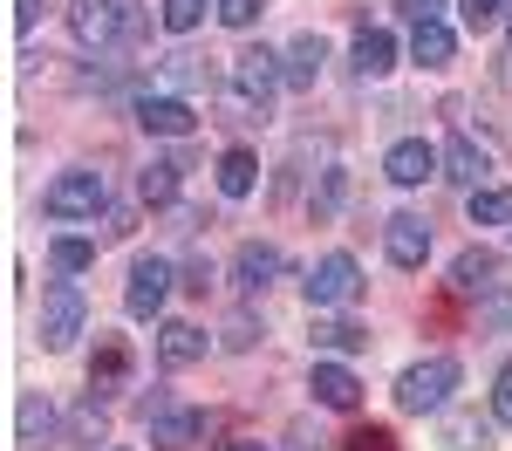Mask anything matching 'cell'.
<instances>
[{"mask_svg": "<svg viewBox=\"0 0 512 451\" xmlns=\"http://www.w3.org/2000/svg\"><path fill=\"white\" fill-rule=\"evenodd\" d=\"M458 356H424V363H410L396 376V410H410V417H431V410L451 404V390H458Z\"/></svg>", "mask_w": 512, "mask_h": 451, "instance_id": "6da1fadb", "label": "cell"}, {"mask_svg": "<svg viewBox=\"0 0 512 451\" xmlns=\"http://www.w3.org/2000/svg\"><path fill=\"white\" fill-rule=\"evenodd\" d=\"M103 205H110L103 171H62V178L41 185V212H48V219H96Z\"/></svg>", "mask_w": 512, "mask_h": 451, "instance_id": "7a4b0ae2", "label": "cell"}, {"mask_svg": "<svg viewBox=\"0 0 512 451\" xmlns=\"http://www.w3.org/2000/svg\"><path fill=\"white\" fill-rule=\"evenodd\" d=\"M82 322H89V301H82V287L76 281H55L48 294H41V322H35V335H41V349L48 356H62L69 342L82 335Z\"/></svg>", "mask_w": 512, "mask_h": 451, "instance_id": "3957f363", "label": "cell"}, {"mask_svg": "<svg viewBox=\"0 0 512 451\" xmlns=\"http://www.w3.org/2000/svg\"><path fill=\"white\" fill-rule=\"evenodd\" d=\"M171 260L164 253H137L130 260V281H123V308L137 315V322H151V315H164V301H171Z\"/></svg>", "mask_w": 512, "mask_h": 451, "instance_id": "277c9868", "label": "cell"}, {"mask_svg": "<svg viewBox=\"0 0 512 451\" xmlns=\"http://www.w3.org/2000/svg\"><path fill=\"white\" fill-rule=\"evenodd\" d=\"M355 294H362V267L349 253H321L308 274V308H349Z\"/></svg>", "mask_w": 512, "mask_h": 451, "instance_id": "5b68a950", "label": "cell"}, {"mask_svg": "<svg viewBox=\"0 0 512 451\" xmlns=\"http://www.w3.org/2000/svg\"><path fill=\"white\" fill-rule=\"evenodd\" d=\"M130 376H137L130 342H123V335H96V356H89V397H96V404H103V397H123Z\"/></svg>", "mask_w": 512, "mask_h": 451, "instance_id": "8992f818", "label": "cell"}, {"mask_svg": "<svg viewBox=\"0 0 512 451\" xmlns=\"http://www.w3.org/2000/svg\"><path fill=\"white\" fill-rule=\"evenodd\" d=\"M280 82H287V62H280L274 48H239V55H233V89L246 96V103L267 110V96H274Z\"/></svg>", "mask_w": 512, "mask_h": 451, "instance_id": "52a82bcc", "label": "cell"}, {"mask_svg": "<svg viewBox=\"0 0 512 451\" xmlns=\"http://www.w3.org/2000/svg\"><path fill=\"white\" fill-rule=\"evenodd\" d=\"M280 274H287V253H280L274 240H246V246L233 253V281L246 287V294H267Z\"/></svg>", "mask_w": 512, "mask_h": 451, "instance_id": "ba28073f", "label": "cell"}, {"mask_svg": "<svg viewBox=\"0 0 512 451\" xmlns=\"http://www.w3.org/2000/svg\"><path fill=\"white\" fill-rule=\"evenodd\" d=\"M383 253H390L396 267H424L431 260V226L417 212H390L383 219Z\"/></svg>", "mask_w": 512, "mask_h": 451, "instance_id": "9c48e42d", "label": "cell"}, {"mask_svg": "<svg viewBox=\"0 0 512 451\" xmlns=\"http://www.w3.org/2000/svg\"><path fill=\"white\" fill-rule=\"evenodd\" d=\"M69 28L82 48H110L123 35V7L117 0H69Z\"/></svg>", "mask_w": 512, "mask_h": 451, "instance_id": "30bf717a", "label": "cell"}, {"mask_svg": "<svg viewBox=\"0 0 512 451\" xmlns=\"http://www.w3.org/2000/svg\"><path fill=\"white\" fill-rule=\"evenodd\" d=\"M137 123L151 130V137H192L198 117L185 96H171V89H158V96H137Z\"/></svg>", "mask_w": 512, "mask_h": 451, "instance_id": "8fae6325", "label": "cell"}, {"mask_svg": "<svg viewBox=\"0 0 512 451\" xmlns=\"http://www.w3.org/2000/svg\"><path fill=\"white\" fill-rule=\"evenodd\" d=\"M437 171H444V158H437L424 137H403V144H390V158H383V178L403 185V192H410V185H424V178H437Z\"/></svg>", "mask_w": 512, "mask_h": 451, "instance_id": "7c38bea8", "label": "cell"}, {"mask_svg": "<svg viewBox=\"0 0 512 451\" xmlns=\"http://www.w3.org/2000/svg\"><path fill=\"white\" fill-rule=\"evenodd\" d=\"M205 431H212L205 410H171V404L151 410V445H158V451H192Z\"/></svg>", "mask_w": 512, "mask_h": 451, "instance_id": "4fadbf2b", "label": "cell"}, {"mask_svg": "<svg viewBox=\"0 0 512 451\" xmlns=\"http://www.w3.org/2000/svg\"><path fill=\"white\" fill-rule=\"evenodd\" d=\"M48 445H55V404L41 390H28L14 410V451H48Z\"/></svg>", "mask_w": 512, "mask_h": 451, "instance_id": "5bb4252c", "label": "cell"}, {"mask_svg": "<svg viewBox=\"0 0 512 451\" xmlns=\"http://www.w3.org/2000/svg\"><path fill=\"white\" fill-rule=\"evenodd\" d=\"M485 287H499V253H492V246H465V253L451 260V294L472 301Z\"/></svg>", "mask_w": 512, "mask_h": 451, "instance_id": "9a60e30c", "label": "cell"}, {"mask_svg": "<svg viewBox=\"0 0 512 451\" xmlns=\"http://www.w3.org/2000/svg\"><path fill=\"white\" fill-rule=\"evenodd\" d=\"M158 363H164V369L205 363V328H198V322H164V328H158Z\"/></svg>", "mask_w": 512, "mask_h": 451, "instance_id": "2e32d148", "label": "cell"}, {"mask_svg": "<svg viewBox=\"0 0 512 451\" xmlns=\"http://www.w3.org/2000/svg\"><path fill=\"white\" fill-rule=\"evenodd\" d=\"M437 158H444V178H451V185H465V192H478V185H485V171H492L485 144H472V137H451Z\"/></svg>", "mask_w": 512, "mask_h": 451, "instance_id": "e0dca14e", "label": "cell"}, {"mask_svg": "<svg viewBox=\"0 0 512 451\" xmlns=\"http://www.w3.org/2000/svg\"><path fill=\"white\" fill-rule=\"evenodd\" d=\"M308 390H315V404H328V410H355V404H362V383H355L342 363H315Z\"/></svg>", "mask_w": 512, "mask_h": 451, "instance_id": "ac0fdd59", "label": "cell"}, {"mask_svg": "<svg viewBox=\"0 0 512 451\" xmlns=\"http://www.w3.org/2000/svg\"><path fill=\"white\" fill-rule=\"evenodd\" d=\"M451 55H458V35H451L444 21H417V35H410V62H417V69H451Z\"/></svg>", "mask_w": 512, "mask_h": 451, "instance_id": "d6986e66", "label": "cell"}, {"mask_svg": "<svg viewBox=\"0 0 512 451\" xmlns=\"http://www.w3.org/2000/svg\"><path fill=\"white\" fill-rule=\"evenodd\" d=\"M390 69H396V35H383V28H362V35H355V76L376 82V76H390Z\"/></svg>", "mask_w": 512, "mask_h": 451, "instance_id": "ffe728a7", "label": "cell"}, {"mask_svg": "<svg viewBox=\"0 0 512 451\" xmlns=\"http://www.w3.org/2000/svg\"><path fill=\"white\" fill-rule=\"evenodd\" d=\"M280 62H287V89H315L321 62H328V41H321V35H301L287 55H280Z\"/></svg>", "mask_w": 512, "mask_h": 451, "instance_id": "44dd1931", "label": "cell"}, {"mask_svg": "<svg viewBox=\"0 0 512 451\" xmlns=\"http://www.w3.org/2000/svg\"><path fill=\"white\" fill-rule=\"evenodd\" d=\"M253 185H260V158H253L246 144H233V151L219 158V192H226V199H246Z\"/></svg>", "mask_w": 512, "mask_h": 451, "instance_id": "7402d4cb", "label": "cell"}, {"mask_svg": "<svg viewBox=\"0 0 512 451\" xmlns=\"http://www.w3.org/2000/svg\"><path fill=\"white\" fill-rule=\"evenodd\" d=\"M492 431H499V417H451L444 424V451H492Z\"/></svg>", "mask_w": 512, "mask_h": 451, "instance_id": "603a6c76", "label": "cell"}, {"mask_svg": "<svg viewBox=\"0 0 512 451\" xmlns=\"http://www.w3.org/2000/svg\"><path fill=\"white\" fill-rule=\"evenodd\" d=\"M178 171H185L178 158L144 164V171H137V199H144V205H171V199H178Z\"/></svg>", "mask_w": 512, "mask_h": 451, "instance_id": "cb8c5ba5", "label": "cell"}, {"mask_svg": "<svg viewBox=\"0 0 512 451\" xmlns=\"http://www.w3.org/2000/svg\"><path fill=\"white\" fill-rule=\"evenodd\" d=\"M315 349H328V356H355V349H369V328L362 322H315Z\"/></svg>", "mask_w": 512, "mask_h": 451, "instance_id": "d4e9b609", "label": "cell"}, {"mask_svg": "<svg viewBox=\"0 0 512 451\" xmlns=\"http://www.w3.org/2000/svg\"><path fill=\"white\" fill-rule=\"evenodd\" d=\"M465 205H472V226H512V192H499V185H478Z\"/></svg>", "mask_w": 512, "mask_h": 451, "instance_id": "484cf974", "label": "cell"}, {"mask_svg": "<svg viewBox=\"0 0 512 451\" xmlns=\"http://www.w3.org/2000/svg\"><path fill=\"white\" fill-rule=\"evenodd\" d=\"M342 192H349V171H342V164H328V171H321V185H315V199H308V212H315V226L342 212Z\"/></svg>", "mask_w": 512, "mask_h": 451, "instance_id": "4316f807", "label": "cell"}, {"mask_svg": "<svg viewBox=\"0 0 512 451\" xmlns=\"http://www.w3.org/2000/svg\"><path fill=\"white\" fill-rule=\"evenodd\" d=\"M48 260H55L62 274H89V267H96V240H82V233H62V240L48 246Z\"/></svg>", "mask_w": 512, "mask_h": 451, "instance_id": "83f0119b", "label": "cell"}, {"mask_svg": "<svg viewBox=\"0 0 512 451\" xmlns=\"http://www.w3.org/2000/svg\"><path fill=\"white\" fill-rule=\"evenodd\" d=\"M205 7H219V0H164V7H158L164 35H192L198 21H205Z\"/></svg>", "mask_w": 512, "mask_h": 451, "instance_id": "f1b7e54d", "label": "cell"}, {"mask_svg": "<svg viewBox=\"0 0 512 451\" xmlns=\"http://www.w3.org/2000/svg\"><path fill=\"white\" fill-rule=\"evenodd\" d=\"M342 451H403L390 438V424H355L349 438H342Z\"/></svg>", "mask_w": 512, "mask_h": 451, "instance_id": "f546056e", "label": "cell"}, {"mask_svg": "<svg viewBox=\"0 0 512 451\" xmlns=\"http://www.w3.org/2000/svg\"><path fill=\"white\" fill-rule=\"evenodd\" d=\"M458 14H465V28H492V21H506L512 14V0H458Z\"/></svg>", "mask_w": 512, "mask_h": 451, "instance_id": "4dcf8cb0", "label": "cell"}, {"mask_svg": "<svg viewBox=\"0 0 512 451\" xmlns=\"http://www.w3.org/2000/svg\"><path fill=\"white\" fill-rule=\"evenodd\" d=\"M164 82H171V89H198V82H205V62H198V55H164Z\"/></svg>", "mask_w": 512, "mask_h": 451, "instance_id": "1f68e13d", "label": "cell"}, {"mask_svg": "<svg viewBox=\"0 0 512 451\" xmlns=\"http://www.w3.org/2000/svg\"><path fill=\"white\" fill-rule=\"evenodd\" d=\"M260 7H267V0H219V21H226V28H253Z\"/></svg>", "mask_w": 512, "mask_h": 451, "instance_id": "d6a6232c", "label": "cell"}, {"mask_svg": "<svg viewBox=\"0 0 512 451\" xmlns=\"http://www.w3.org/2000/svg\"><path fill=\"white\" fill-rule=\"evenodd\" d=\"M492 417L512 424V363H499V383H492Z\"/></svg>", "mask_w": 512, "mask_h": 451, "instance_id": "836d02e7", "label": "cell"}, {"mask_svg": "<svg viewBox=\"0 0 512 451\" xmlns=\"http://www.w3.org/2000/svg\"><path fill=\"white\" fill-rule=\"evenodd\" d=\"M444 7L451 0H396V14H410V21H444Z\"/></svg>", "mask_w": 512, "mask_h": 451, "instance_id": "e575fe53", "label": "cell"}, {"mask_svg": "<svg viewBox=\"0 0 512 451\" xmlns=\"http://www.w3.org/2000/svg\"><path fill=\"white\" fill-rule=\"evenodd\" d=\"M185 287H192V294H205V287H212V260H205V253H192V260H185Z\"/></svg>", "mask_w": 512, "mask_h": 451, "instance_id": "d590c367", "label": "cell"}, {"mask_svg": "<svg viewBox=\"0 0 512 451\" xmlns=\"http://www.w3.org/2000/svg\"><path fill=\"white\" fill-rule=\"evenodd\" d=\"M41 7H48V0H14V28H21V35L41 21Z\"/></svg>", "mask_w": 512, "mask_h": 451, "instance_id": "8d00e7d4", "label": "cell"}, {"mask_svg": "<svg viewBox=\"0 0 512 451\" xmlns=\"http://www.w3.org/2000/svg\"><path fill=\"white\" fill-rule=\"evenodd\" d=\"M226 451H267L260 438H226Z\"/></svg>", "mask_w": 512, "mask_h": 451, "instance_id": "74e56055", "label": "cell"}, {"mask_svg": "<svg viewBox=\"0 0 512 451\" xmlns=\"http://www.w3.org/2000/svg\"><path fill=\"white\" fill-rule=\"evenodd\" d=\"M506 35H512V14H506Z\"/></svg>", "mask_w": 512, "mask_h": 451, "instance_id": "f35d334b", "label": "cell"}]
</instances>
